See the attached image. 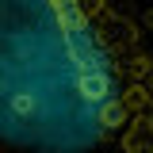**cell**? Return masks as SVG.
<instances>
[{"mask_svg": "<svg viewBox=\"0 0 153 153\" xmlns=\"http://www.w3.org/2000/svg\"><path fill=\"white\" fill-rule=\"evenodd\" d=\"M0 130L8 153H153V35L126 0H0Z\"/></svg>", "mask_w": 153, "mask_h": 153, "instance_id": "6da1fadb", "label": "cell"}]
</instances>
